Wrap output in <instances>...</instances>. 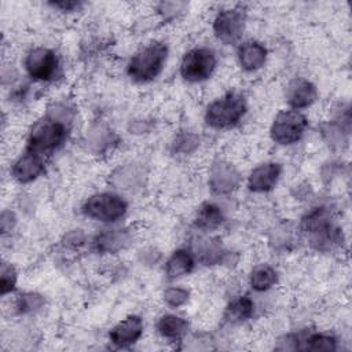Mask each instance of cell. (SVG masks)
<instances>
[{"instance_id": "6da1fadb", "label": "cell", "mask_w": 352, "mask_h": 352, "mask_svg": "<svg viewBox=\"0 0 352 352\" xmlns=\"http://www.w3.org/2000/svg\"><path fill=\"white\" fill-rule=\"evenodd\" d=\"M300 230L307 235L309 245L319 252H329L342 243V231L326 206L311 208L301 217Z\"/></svg>"}, {"instance_id": "7a4b0ae2", "label": "cell", "mask_w": 352, "mask_h": 352, "mask_svg": "<svg viewBox=\"0 0 352 352\" xmlns=\"http://www.w3.org/2000/svg\"><path fill=\"white\" fill-rule=\"evenodd\" d=\"M169 48L165 41H151L140 47L126 63L128 77L139 84L155 80L164 70L168 60Z\"/></svg>"}, {"instance_id": "3957f363", "label": "cell", "mask_w": 352, "mask_h": 352, "mask_svg": "<svg viewBox=\"0 0 352 352\" xmlns=\"http://www.w3.org/2000/svg\"><path fill=\"white\" fill-rule=\"evenodd\" d=\"M246 111V98L241 92L230 91L206 106L204 120L213 129H230L242 121Z\"/></svg>"}, {"instance_id": "277c9868", "label": "cell", "mask_w": 352, "mask_h": 352, "mask_svg": "<svg viewBox=\"0 0 352 352\" xmlns=\"http://www.w3.org/2000/svg\"><path fill=\"white\" fill-rule=\"evenodd\" d=\"M70 125L44 116L29 131L26 148L41 155H48L60 148L69 136Z\"/></svg>"}, {"instance_id": "5b68a950", "label": "cell", "mask_w": 352, "mask_h": 352, "mask_svg": "<svg viewBox=\"0 0 352 352\" xmlns=\"http://www.w3.org/2000/svg\"><path fill=\"white\" fill-rule=\"evenodd\" d=\"M128 212V202L124 197L111 191H102L89 195L82 206L81 213L99 223L113 224L121 220Z\"/></svg>"}, {"instance_id": "8992f818", "label": "cell", "mask_w": 352, "mask_h": 352, "mask_svg": "<svg viewBox=\"0 0 352 352\" xmlns=\"http://www.w3.org/2000/svg\"><path fill=\"white\" fill-rule=\"evenodd\" d=\"M308 128V118L298 110H280L270 126V138L279 146H292L298 143Z\"/></svg>"}, {"instance_id": "52a82bcc", "label": "cell", "mask_w": 352, "mask_h": 352, "mask_svg": "<svg viewBox=\"0 0 352 352\" xmlns=\"http://www.w3.org/2000/svg\"><path fill=\"white\" fill-rule=\"evenodd\" d=\"M217 67L216 52L209 47H194L180 60V76L187 82H204L212 77Z\"/></svg>"}, {"instance_id": "ba28073f", "label": "cell", "mask_w": 352, "mask_h": 352, "mask_svg": "<svg viewBox=\"0 0 352 352\" xmlns=\"http://www.w3.org/2000/svg\"><path fill=\"white\" fill-rule=\"evenodd\" d=\"M246 29V11L242 6L226 7L216 12L212 30L217 41L224 45L236 44Z\"/></svg>"}, {"instance_id": "9c48e42d", "label": "cell", "mask_w": 352, "mask_h": 352, "mask_svg": "<svg viewBox=\"0 0 352 352\" xmlns=\"http://www.w3.org/2000/svg\"><path fill=\"white\" fill-rule=\"evenodd\" d=\"M26 74L41 82L54 81L60 73V62L58 54L47 47H34L28 51L23 59Z\"/></svg>"}, {"instance_id": "30bf717a", "label": "cell", "mask_w": 352, "mask_h": 352, "mask_svg": "<svg viewBox=\"0 0 352 352\" xmlns=\"http://www.w3.org/2000/svg\"><path fill=\"white\" fill-rule=\"evenodd\" d=\"M242 182V176L236 166L226 160L212 162L208 172V186L216 195H227L234 192Z\"/></svg>"}, {"instance_id": "8fae6325", "label": "cell", "mask_w": 352, "mask_h": 352, "mask_svg": "<svg viewBox=\"0 0 352 352\" xmlns=\"http://www.w3.org/2000/svg\"><path fill=\"white\" fill-rule=\"evenodd\" d=\"M133 241L129 228H106L91 239V248L98 254H116L125 250Z\"/></svg>"}, {"instance_id": "7c38bea8", "label": "cell", "mask_w": 352, "mask_h": 352, "mask_svg": "<svg viewBox=\"0 0 352 352\" xmlns=\"http://www.w3.org/2000/svg\"><path fill=\"white\" fill-rule=\"evenodd\" d=\"M44 155L25 148V151L11 164L10 175L15 182L21 184H28L38 179L44 173Z\"/></svg>"}, {"instance_id": "4fadbf2b", "label": "cell", "mask_w": 352, "mask_h": 352, "mask_svg": "<svg viewBox=\"0 0 352 352\" xmlns=\"http://www.w3.org/2000/svg\"><path fill=\"white\" fill-rule=\"evenodd\" d=\"M282 175V165L275 161H265L254 166L246 180L249 191L256 194H265L272 191Z\"/></svg>"}, {"instance_id": "5bb4252c", "label": "cell", "mask_w": 352, "mask_h": 352, "mask_svg": "<svg viewBox=\"0 0 352 352\" xmlns=\"http://www.w3.org/2000/svg\"><path fill=\"white\" fill-rule=\"evenodd\" d=\"M285 99L289 109L301 111L316 102L318 88L305 77H294L286 85Z\"/></svg>"}, {"instance_id": "9a60e30c", "label": "cell", "mask_w": 352, "mask_h": 352, "mask_svg": "<svg viewBox=\"0 0 352 352\" xmlns=\"http://www.w3.org/2000/svg\"><path fill=\"white\" fill-rule=\"evenodd\" d=\"M143 331V319L139 315H128L109 330V341L117 348H128L140 340Z\"/></svg>"}, {"instance_id": "2e32d148", "label": "cell", "mask_w": 352, "mask_h": 352, "mask_svg": "<svg viewBox=\"0 0 352 352\" xmlns=\"http://www.w3.org/2000/svg\"><path fill=\"white\" fill-rule=\"evenodd\" d=\"M191 252L197 261L204 265H220L227 261L230 252H227L220 239L213 236H198L194 239Z\"/></svg>"}, {"instance_id": "e0dca14e", "label": "cell", "mask_w": 352, "mask_h": 352, "mask_svg": "<svg viewBox=\"0 0 352 352\" xmlns=\"http://www.w3.org/2000/svg\"><path fill=\"white\" fill-rule=\"evenodd\" d=\"M268 58L267 47L258 40H246L239 44L236 50V59L242 70L257 72L260 70Z\"/></svg>"}, {"instance_id": "ac0fdd59", "label": "cell", "mask_w": 352, "mask_h": 352, "mask_svg": "<svg viewBox=\"0 0 352 352\" xmlns=\"http://www.w3.org/2000/svg\"><path fill=\"white\" fill-rule=\"evenodd\" d=\"M197 264V258L191 249L179 248L172 252V254L165 261V276L169 280H176L183 276L190 275Z\"/></svg>"}, {"instance_id": "d6986e66", "label": "cell", "mask_w": 352, "mask_h": 352, "mask_svg": "<svg viewBox=\"0 0 352 352\" xmlns=\"http://www.w3.org/2000/svg\"><path fill=\"white\" fill-rule=\"evenodd\" d=\"M293 342V349H304V351H336L337 349V338L327 333H297L289 336Z\"/></svg>"}, {"instance_id": "ffe728a7", "label": "cell", "mask_w": 352, "mask_h": 352, "mask_svg": "<svg viewBox=\"0 0 352 352\" xmlns=\"http://www.w3.org/2000/svg\"><path fill=\"white\" fill-rule=\"evenodd\" d=\"M226 221L223 209L214 202H204L198 206L194 216V226L201 232L217 230Z\"/></svg>"}, {"instance_id": "44dd1931", "label": "cell", "mask_w": 352, "mask_h": 352, "mask_svg": "<svg viewBox=\"0 0 352 352\" xmlns=\"http://www.w3.org/2000/svg\"><path fill=\"white\" fill-rule=\"evenodd\" d=\"M157 333L169 341H180L190 329V323L186 318L176 314H164L155 323Z\"/></svg>"}, {"instance_id": "7402d4cb", "label": "cell", "mask_w": 352, "mask_h": 352, "mask_svg": "<svg viewBox=\"0 0 352 352\" xmlns=\"http://www.w3.org/2000/svg\"><path fill=\"white\" fill-rule=\"evenodd\" d=\"M254 315V301L246 296H236L232 298L224 311V320L231 324H239L249 320Z\"/></svg>"}, {"instance_id": "603a6c76", "label": "cell", "mask_w": 352, "mask_h": 352, "mask_svg": "<svg viewBox=\"0 0 352 352\" xmlns=\"http://www.w3.org/2000/svg\"><path fill=\"white\" fill-rule=\"evenodd\" d=\"M278 283V271L270 264H258L249 274V285L254 292L263 293Z\"/></svg>"}, {"instance_id": "cb8c5ba5", "label": "cell", "mask_w": 352, "mask_h": 352, "mask_svg": "<svg viewBox=\"0 0 352 352\" xmlns=\"http://www.w3.org/2000/svg\"><path fill=\"white\" fill-rule=\"evenodd\" d=\"M45 305V298L37 292H25L21 293L14 302L15 311L19 315H32L41 311Z\"/></svg>"}, {"instance_id": "d4e9b609", "label": "cell", "mask_w": 352, "mask_h": 352, "mask_svg": "<svg viewBox=\"0 0 352 352\" xmlns=\"http://www.w3.org/2000/svg\"><path fill=\"white\" fill-rule=\"evenodd\" d=\"M162 300L169 308H180L190 300V290L182 286H169L162 293Z\"/></svg>"}, {"instance_id": "484cf974", "label": "cell", "mask_w": 352, "mask_h": 352, "mask_svg": "<svg viewBox=\"0 0 352 352\" xmlns=\"http://www.w3.org/2000/svg\"><path fill=\"white\" fill-rule=\"evenodd\" d=\"M198 146H199V136L190 131L180 132L179 135H176L175 140L172 142L173 151L179 154H190L195 151Z\"/></svg>"}, {"instance_id": "4316f807", "label": "cell", "mask_w": 352, "mask_h": 352, "mask_svg": "<svg viewBox=\"0 0 352 352\" xmlns=\"http://www.w3.org/2000/svg\"><path fill=\"white\" fill-rule=\"evenodd\" d=\"M16 280H18V274L14 265L11 263L3 261L1 270H0V294L7 296L12 293L16 287Z\"/></svg>"}, {"instance_id": "83f0119b", "label": "cell", "mask_w": 352, "mask_h": 352, "mask_svg": "<svg viewBox=\"0 0 352 352\" xmlns=\"http://www.w3.org/2000/svg\"><path fill=\"white\" fill-rule=\"evenodd\" d=\"M184 3H161L158 6V11L162 14V16L166 18H175L177 15V12L183 11L184 8Z\"/></svg>"}, {"instance_id": "f1b7e54d", "label": "cell", "mask_w": 352, "mask_h": 352, "mask_svg": "<svg viewBox=\"0 0 352 352\" xmlns=\"http://www.w3.org/2000/svg\"><path fill=\"white\" fill-rule=\"evenodd\" d=\"M48 4L54 8L65 11V12H72V11H76L80 7H82V3L77 1V0H55V1H50Z\"/></svg>"}, {"instance_id": "f546056e", "label": "cell", "mask_w": 352, "mask_h": 352, "mask_svg": "<svg viewBox=\"0 0 352 352\" xmlns=\"http://www.w3.org/2000/svg\"><path fill=\"white\" fill-rule=\"evenodd\" d=\"M66 245L67 246H73V248H78L81 246L84 242H85V235L81 232V230H73L70 231L67 235H66V239H65Z\"/></svg>"}, {"instance_id": "4dcf8cb0", "label": "cell", "mask_w": 352, "mask_h": 352, "mask_svg": "<svg viewBox=\"0 0 352 352\" xmlns=\"http://www.w3.org/2000/svg\"><path fill=\"white\" fill-rule=\"evenodd\" d=\"M15 223H16V219H15V216H14V213H12V212L4 210V212L1 213L0 224H1V232H3V234H6V232L11 231V230L14 228Z\"/></svg>"}]
</instances>
